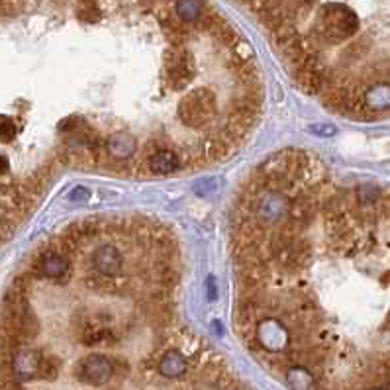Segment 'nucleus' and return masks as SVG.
I'll use <instances>...</instances> for the list:
<instances>
[{
  "mask_svg": "<svg viewBox=\"0 0 390 390\" xmlns=\"http://www.w3.org/2000/svg\"><path fill=\"white\" fill-rule=\"evenodd\" d=\"M257 341L271 353H281L290 345V330L277 318H263L257 323Z\"/></svg>",
  "mask_w": 390,
  "mask_h": 390,
  "instance_id": "6",
  "label": "nucleus"
},
{
  "mask_svg": "<svg viewBox=\"0 0 390 390\" xmlns=\"http://www.w3.org/2000/svg\"><path fill=\"white\" fill-rule=\"evenodd\" d=\"M69 198H71V200H87V198H89V190L84 189V187H77V189L69 194Z\"/></svg>",
  "mask_w": 390,
  "mask_h": 390,
  "instance_id": "17",
  "label": "nucleus"
},
{
  "mask_svg": "<svg viewBox=\"0 0 390 390\" xmlns=\"http://www.w3.org/2000/svg\"><path fill=\"white\" fill-rule=\"evenodd\" d=\"M359 27L357 16L343 4H325L320 10L318 24L314 27V34L320 41L325 43H339L351 38Z\"/></svg>",
  "mask_w": 390,
  "mask_h": 390,
  "instance_id": "1",
  "label": "nucleus"
},
{
  "mask_svg": "<svg viewBox=\"0 0 390 390\" xmlns=\"http://www.w3.org/2000/svg\"><path fill=\"white\" fill-rule=\"evenodd\" d=\"M284 378L288 382V387L292 390H312L314 385H316V377L314 373L302 367V365H292L286 373H284Z\"/></svg>",
  "mask_w": 390,
  "mask_h": 390,
  "instance_id": "12",
  "label": "nucleus"
},
{
  "mask_svg": "<svg viewBox=\"0 0 390 390\" xmlns=\"http://www.w3.org/2000/svg\"><path fill=\"white\" fill-rule=\"evenodd\" d=\"M189 369V363L185 359V355L179 349H169L165 351L159 359L157 365V371L161 373L165 378H179L183 377Z\"/></svg>",
  "mask_w": 390,
  "mask_h": 390,
  "instance_id": "11",
  "label": "nucleus"
},
{
  "mask_svg": "<svg viewBox=\"0 0 390 390\" xmlns=\"http://www.w3.org/2000/svg\"><path fill=\"white\" fill-rule=\"evenodd\" d=\"M106 141V163H128L137 155V141L128 132H114Z\"/></svg>",
  "mask_w": 390,
  "mask_h": 390,
  "instance_id": "7",
  "label": "nucleus"
},
{
  "mask_svg": "<svg viewBox=\"0 0 390 390\" xmlns=\"http://www.w3.org/2000/svg\"><path fill=\"white\" fill-rule=\"evenodd\" d=\"M124 267V257L120 249L112 243H104L93 253V269L104 277H120Z\"/></svg>",
  "mask_w": 390,
  "mask_h": 390,
  "instance_id": "8",
  "label": "nucleus"
},
{
  "mask_svg": "<svg viewBox=\"0 0 390 390\" xmlns=\"http://www.w3.org/2000/svg\"><path fill=\"white\" fill-rule=\"evenodd\" d=\"M176 116L183 126L187 128H206L216 120L218 116V100L214 93L206 89H196L187 96L181 98L176 106Z\"/></svg>",
  "mask_w": 390,
  "mask_h": 390,
  "instance_id": "2",
  "label": "nucleus"
},
{
  "mask_svg": "<svg viewBox=\"0 0 390 390\" xmlns=\"http://www.w3.org/2000/svg\"><path fill=\"white\" fill-rule=\"evenodd\" d=\"M8 171H10V163H8V159L4 155H0V179L4 175H8Z\"/></svg>",
  "mask_w": 390,
  "mask_h": 390,
  "instance_id": "18",
  "label": "nucleus"
},
{
  "mask_svg": "<svg viewBox=\"0 0 390 390\" xmlns=\"http://www.w3.org/2000/svg\"><path fill=\"white\" fill-rule=\"evenodd\" d=\"M220 390H238V389H236V387H231V385H228V387H222Z\"/></svg>",
  "mask_w": 390,
  "mask_h": 390,
  "instance_id": "19",
  "label": "nucleus"
},
{
  "mask_svg": "<svg viewBox=\"0 0 390 390\" xmlns=\"http://www.w3.org/2000/svg\"><path fill=\"white\" fill-rule=\"evenodd\" d=\"M59 369H61V365H59L57 357H54V355H43L38 378H41V380H55L57 375H59Z\"/></svg>",
  "mask_w": 390,
  "mask_h": 390,
  "instance_id": "14",
  "label": "nucleus"
},
{
  "mask_svg": "<svg viewBox=\"0 0 390 390\" xmlns=\"http://www.w3.org/2000/svg\"><path fill=\"white\" fill-rule=\"evenodd\" d=\"M75 377L84 385L102 387L114 377V363H112V359H108L102 353H91L77 363Z\"/></svg>",
  "mask_w": 390,
  "mask_h": 390,
  "instance_id": "4",
  "label": "nucleus"
},
{
  "mask_svg": "<svg viewBox=\"0 0 390 390\" xmlns=\"http://www.w3.org/2000/svg\"><path fill=\"white\" fill-rule=\"evenodd\" d=\"M192 57L185 47H173L165 55V81L169 89L183 91L192 79Z\"/></svg>",
  "mask_w": 390,
  "mask_h": 390,
  "instance_id": "3",
  "label": "nucleus"
},
{
  "mask_svg": "<svg viewBox=\"0 0 390 390\" xmlns=\"http://www.w3.org/2000/svg\"><path fill=\"white\" fill-rule=\"evenodd\" d=\"M71 271V257L65 253H57L47 247H43L36 255L32 275L38 279H51V281H61L65 279Z\"/></svg>",
  "mask_w": 390,
  "mask_h": 390,
  "instance_id": "5",
  "label": "nucleus"
},
{
  "mask_svg": "<svg viewBox=\"0 0 390 390\" xmlns=\"http://www.w3.org/2000/svg\"><path fill=\"white\" fill-rule=\"evenodd\" d=\"M146 165H148L149 173H153V175H171L176 169H181L183 159L179 153H175V149L167 146V148L157 149L153 155H149Z\"/></svg>",
  "mask_w": 390,
  "mask_h": 390,
  "instance_id": "10",
  "label": "nucleus"
},
{
  "mask_svg": "<svg viewBox=\"0 0 390 390\" xmlns=\"http://www.w3.org/2000/svg\"><path fill=\"white\" fill-rule=\"evenodd\" d=\"M18 135V128H16V122L10 116H0V141L2 144H12Z\"/></svg>",
  "mask_w": 390,
  "mask_h": 390,
  "instance_id": "15",
  "label": "nucleus"
},
{
  "mask_svg": "<svg viewBox=\"0 0 390 390\" xmlns=\"http://www.w3.org/2000/svg\"><path fill=\"white\" fill-rule=\"evenodd\" d=\"M175 12L181 22H200L204 16L198 0H176Z\"/></svg>",
  "mask_w": 390,
  "mask_h": 390,
  "instance_id": "13",
  "label": "nucleus"
},
{
  "mask_svg": "<svg viewBox=\"0 0 390 390\" xmlns=\"http://www.w3.org/2000/svg\"><path fill=\"white\" fill-rule=\"evenodd\" d=\"M41 359H43V353H41L40 349H34V347H20V349L16 351L12 361L14 377L18 378V380H32V378H38Z\"/></svg>",
  "mask_w": 390,
  "mask_h": 390,
  "instance_id": "9",
  "label": "nucleus"
},
{
  "mask_svg": "<svg viewBox=\"0 0 390 390\" xmlns=\"http://www.w3.org/2000/svg\"><path fill=\"white\" fill-rule=\"evenodd\" d=\"M79 18L82 20H87V22H95L98 20V8L95 6H82L81 10H79Z\"/></svg>",
  "mask_w": 390,
  "mask_h": 390,
  "instance_id": "16",
  "label": "nucleus"
},
{
  "mask_svg": "<svg viewBox=\"0 0 390 390\" xmlns=\"http://www.w3.org/2000/svg\"><path fill=\"white\" fill-rule=\"evenodd\" d=\"M371 390H385V389H371Z\"/></svg>",
  "mask_w": 390,
  "mask_h": 390,
  "instance_id": "20",
  "label": "nucleus"
}]
</instances>
